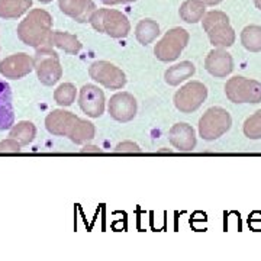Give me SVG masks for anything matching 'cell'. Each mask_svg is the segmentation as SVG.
I'll return each instance as SVG.
<instances>
[{
  "label": "cell",
  "mask_w": 261,
  "mask_h": 261,
  "mask_svg": "<svg viewBox=\"0 0 261 261\" xmlns=\"http://www.w3.org/2000/svg\"><path fill=\"white\" fill-rule=\"evenodd\" d=\"M45 128L57 137H68L74 144H84L94 138V125L92 122L80 119L74 113L67 111H53L45 118Z\"/></svg>",
  "instance_id": "obj_1"
},
{
  "label": "cell",
  "mask_w": 261,
  "mask_h": 261,
  "mask_svg": "<svg viewBox=\"0 0 261 261\" xmlns=\"http://www.w3.org/2000/svg\"><path fill=\"white\" fill-rule=\"evenodd\" d=\"M51 15L42 9H34L18 27V38L29 47L51 45Z\"/></svg>",
  "instance_id": "obj_2"
},
{
  "label": "cell",
  "mask_w": 261,
  "mask_h": 261,
  "mask_svg": "<svg viewBox=\"0 0 261 261\" xmlns=\"http://www.w3.org/2000/svg\"><path fill=\"white\" fill-rule=\"evenodd\" d=\"M34 67L37 71L38 80L44 86H54L63 75V67L60 57L53 45H42L37 48L34 57Z\"/></svg>",
  "instance_id": "obj_3"
},
{
  "label": "cell",
  "mask_w": 261,
  "mask_h": 261,
  "mask_svg": "<svg viewBox=\"0 0 261 261\" xmlns=\"http://www.w3.org/2000/svg\"><path fill=\"white\" fill-rule=\"evenodd\" d=\"M203 28L209 35L211 44L216 48H228L235 42V32L229 19L222 12H211L203 19Z\"/></svg>",
  "instance_id": "obj_4"
},
{
  "label": "cell",
  "mask_w": 261,
  "mask_h": 261,
  "mask_svg": "<svg viewBox=\"0 0 261 261\" xmlns=\"http://www.w3.org/2000/svg\"><path fill=\"white\" fill-rule=\"evenodd\" d=\"M232 125L231 115L222 108H211L199 121V135L206 141L218 140L226 134Z\"/></svg>",
  "instance_id": "obj_5"
},
{
  "label": "cell",
  "mask_w": 261,
  "mask_h": 261,
  "mask_svg": "<svg viewBox=\"0 0 261 261\" xmlns=\"http://www.w3.org/2000/svg\"><path fill=\"white\" fill-rule=\"evenodd\" d=\"M90 22L96 31L108 34L112 38H125L129 32L128 19L116 10H97L92 15Z\"/></svg>",
  "instance_id": "obj_6"
},
{
  "label": "cell",
  "mask_w": 261,
  "mask_h": 261,
  "mask_svg": "<svg viewBox=\"0 0 261 261\" xmlns=\"http://www.w3.org/2000/svg\"><path fill=\"white\" fill-rule=\"evenodd\" d=\"M225 94L232 103H260L261 83L237 75L225 84Z\"/></svg>",
  "instance_id": "obj_7"
},
{
  "label": "cell",
  "mask_w": 261,
  "mask_h": 261,
  "mask_svg": "<svg viewBox=\"0 0 261 261\" xmlns=\"http://www.w3.org/2000/svg\"><path fill=\"white\" fill-rule=\"evenodd\" d=\"M187 42H189V34L185 29H171L166 34V37L155 45L154 54L160 61H164V63L174 61L181 54V51L186 48Z\"/></svg>",
  "instance_id": "obj_8"
},
{
  "label": "cell",
  "mask_w": 261,
  "mask_h": 261,
  "mask_svg": "<svg viewBox=\"0 0 261 261\" xmlns=\"http://www.w3.org/2000/svg\"><path fill=\"white\" fill-rule=\"evenodd\" d=\"M207 97V89L200 82H190L185 84L174 94V106L181 113H192L197 111Z\"/></svg>",
  "instance_id": "obj_9"
},
{
  "label": "cell",
  "mask_w": 261,
  "mask_h": 261,
  "mask_svg": "<svg viewBox=\"0 0 261 261\" xmlns=\"http://www.w3.org/2000/svg\"><path fill=\"white\" fill-rule=\"evenodd\" d=\"M89 75L94 82L111 90H119L126 84V75L119 67L109 61H96L89 68Z\"/></svg>",
  "instance_id": "obj_10"
},
{
  "label": "cell",
  "mask_w": 261,
  "mask_h": 261,
  "mask_svg": "<svg viewBox=\"0 0 261 261\" xmlns=\"http://www.w3.org/2000/svg\"><path fill=\"white\" fill-rule=\"evenodd\" d=\"M105 94L94 84H84L79 94V106L87 116L99 118L105 112Z\"/></svg>",
  "instance_id": "obj_11"
},
{
  "label": "cell",
  "mask_w": 261,
  "mask_h": 261,
  "mask_svg": "<svg viewBox=\"0 0 261 261\" xmlns=\"http://www.w3.org/2000/svg\"><path fill=\"white\" fill-rule=\"evenodd\" d=\"M32 70H35L34 58L29 57L27 53L13 54V56L5 58L0 63V74L3 75V77H6V79H12V80L23 79Z\"/></svg>",
  "instance_id": "obj_12"
},
{
  "label": "cell",
  "mask_w": 261,
  "mask_h": 261,
  "mask_svg": "<svg viewBox=\"0 0 261 261\" xmlns=\"http://www.w3.org/2000/svg\"><path fill=\"white\" fill-rule=\"evenodd\" d=\"M108 109H109V115L115 121L129 122L137 115V100L130 93L121 92L111 97Z\"/></svg>",
  "instance_id": "obj_13"
},
{
  "label": "cell",
  "mask_w": 261,
  "mask_h": 261,
  "mask_svg": "<svg viewBox=\"0 0 261 261\" xmlns=\"http://www.w3.org/2000/svg\"><path fill=\"white\" fill-rule=\"evenodd\" d=\"M206 71L216 79H225L233 70V60L229 53H226L224 48L212 49L205 60Z\"/></svg>",
  "instance_id": "obj_14"
},
{
  "label": "cell",
  "mask_w": 261,
  "mask_h": 261,
  "mask_svg": "<svg viewBox=\"0 0 261 261\" xmlns=\"http://www.w3.org/2000/svg\"><path fill=\"white\" fill-rule=\"evenodd\" d=\"M168 140L178 151H192L196 147L195 129L187 123H176L168 130Z\"/></svg>",
  "instance_id": "obj_15"
},
{
  "label": "cell",
  "mask_w": 261,
  "mask_h": 261,
  "mask_svg": "<svg viewBox=\"0 0 261 261\" xmlns=\"http://www.w3.org/2000/svg\"><path fill=\"white\" fill-rule=\"evenodd\" d=\"M58 5L63 13L80 23L90 20L92 13L96 9L92 0H60Z\"/></svg>",
  "instance_id": "obj_16"
},
{
  "label": "cell",
  "mask_w": 261,
  "mask_h": 261,
  "mask_svg": "<svg viewBox=\"0 0 261 261\" xmlns=\"http://www.w3.org/2000/svg\"><path fill=\"white\" fill-rule=\"evenodd\" d=\"M15 125L12 90L6 82L0 80V130L10 129Z\"/></svg>",
  "instance_id": "obj_17"
},
{
  "label": "cell",
  "mask_w": 261,
  "mask_h": 261,
  "mask_svg": "<svg viewBox=\"0 0 261 261\" xmlns=\"http://www.w3.org/2000/svg\"><path fill=\"white\" fill-rule=\"evenodd\" d=\"M195 73L196 67L190 61H181L178 64L171 65L166 71L164 79H166V83L170 84V86H178L185 80L190 79Z\"/></svg>",
  "instance_id": "obj_18"
},
{
  "label": "cell",
  "mask_w": 261,
  "mask_h": 261,
  "mask_svg": "<svg viewBox=\"0 0 261 261\" xmlns=\"http://www.w3.org/2000/svg\"><path fill=\"white\" fill-rule=\"evenodd\" d=\"M51 45L60 48L64 53L71 54V56L79 54L80 49H82V44L74 35L67 34V32H61V31H53L51 32Z\"/></svg>",
  "instance_id": "obj_19"
},
{
  "label": "cell",
  "mask_w": 261,
  "mask_h": 261,
  "mask_svg": "<svg viewBox=\"0 0 261 261\" xmlns=\"http://www.w3.org/2000/svg\"><path fill=\"white\" fill-rule=\"evenodd\" d=\"M32 6V0H0V18L16 19Z\"/></svg>",
  "instance_id": "obj_20"
},
{
  "label": "cell",
  "mask_w": 261,
  "mask_h": 261,
  "mask_svg": "<svg viewBox=\"0 0 261 261\" xmlns=\"http://www.w3.org/2000/svg\"><path fill=\"white\" fill-rule=\"evenodd\" d=\"M9 137L18 141L22 147H25V145H29L37 137V126L29 121L19 122L10 128Z\"/></svg>",
  "instance_id": "obj_21"
},
{
  "label": "cell",
  "mask_w": 261,
  "mask_h": 261,
  "mask_svg": "<svg viewBox=\"0 0 261 261\" xmlns=\"http://www.w3.org/2000/svg\"><path fill=\"white\" fill-rule=\"evenodd\" d=\"M160 35V28L155 22L151 19L141 20L137 27V39L140 41L142 45H148L155 38Z\"/></svg>",
  "instance_id": "obj_22"
},
{
  "label": "cell",
  "mask_w": 261,
  "mask_h": 261,
  "mask_svg": "<svg viewBox=\"0 0 261 261\" xmlns=\"http://www.w3.org/2000/svg\"><path fill=\"white\" fill-rule=\"evenodd\" d=\"M241 42L245 49L251 53H260L261 51V28L260 27H247L241 32Z\"/></svg>",
  "instance_id": "obj_23"
},
{
  "label": "cell",
  "mask_w": 261,
  "mask_h": 261,
  "mask_svg": "<svg viewBox=\"0 0 261 261\" xmlns=\"http://www.w3.org/2000/svg\"><path fill=\"white\" fill-rule=\"evenodd\" d=\"M203 3H200V0H189L186 2L181 9H180V16L185 19L187 23H196L199 22L203 16Z\"/></svg>",
  "instance_id": "obj_24"
},
{
  "label": "cell",
  "mask_w": 261,
  "mask_h": 261,
  "mask_svg": "<svg viewBox=\"0 0 261 261\" xmlns=\"http://www.w3.org/2000/svg\"><path fill=\"white\" fill-rule=\"evenodd\" d=\"M75 94H77V89L74 84L71 83H63L60 84L54 92V100H56L60 106H71L73 102L75 100Z\"/></svg>",
  "instance_id": "obj_25"
},
{
  "label": "cell",
  "mask_w": 261,
  "mask_h": 261,
  "mask_svg": "<svg viewBox=\"0 0 261 261\" xmlns=\"http://www.w3.org/2000/svg\"><path fill=\"white\" fill-rule=\"evenodd\" d=\"M244 134L250 140H260L261 138V111H257L244 122Z\"/></svg>",
  "instance_id": "obj_26"
},
{
  "label": "cell",
  "mask_w": 261,
  "mask_h": 261,
  "mask_svg": "<svg viewBox=\"0 0 261 261\" xmlns=\"http://www.w3.org/2000/svg\"><path fill=\"white\" fill-rule=\"evenodd\" d=\"M20 147L22 145L16 140H13V138L0 141V152H19Z\"/></svg>",
  "instance_id": "obj_27"
},
{
  "label": "cell",
  "mask_w": 261,
  "mask_h": 261,
  "mask_svg": "<svg viewBox=\"0 0 261 261\" xmlns=\"http://www.w3.org/2000/svg\"><path fill=\"white\" fill-rule=\"evenodd\" d=\"M116 151H118V152H141V148L137 144H134V142H130V141H125V142L118 144Z\"/></svg>",
  "instance_id": "obj_28"
},
{
  "label": "cell",
  "mask_w": 261,
  "mask_h": 261,
  "mask_svg": "<svg viewBox=\"0 0 261 261\" xmlns=\"http://www.w3.org/2000/svg\"><path fill=\"white\" fill-rule=\"evenodd\" d=\"M82 151H83V152H100V148H97V147H94V145H86Z\"/></svg>",
  "instance_id": "obj_29"
},
{
  "label": "cell",
  "mask_w": 261,
  "mask_h": 261,
  "mask_svg": "<svg viewBox=\"0 0 261 261\" xmlns=\"http://www.w3.org/2000/svg\"><path fill=\"white\" fill-rule=\"evenodd\" d=\"M106 5H115V3H126V2H132V0H102Z\"/></svg>",
  "instance_id": "obj_30"
},
{
  "label": "cell",
  "mask_w": 261,
  "mask_h": 261,
  "mask_svg": "<svg viewBox=\"0 0 261 261\" xmlns=\"http://www.w3.org/2000/svg\"><path fill=\"white\" fill-rule=\"evenodd\" d=\"M202 3H205V5H216V3H219L221 0H200Z\"/></svg>",
  "instance_id": "obj_31"
},
{
  "label": "cell",
  "mask_w": 261,
  "mask_h": 261,
  "mask_svg": "<svg viewBox=\"0 0 261 261\" xmlns=\"http://www.w3.org/2000/svg\"><path fill=\"white\" fill-rule=\"evenodd\" d=\"M254 2H255V6L261 10V0H254Z\"/></svg>",
  "instance_id": "obj_32"
},
{
  "label": "cell",
  "mask_w": 261,
  "mask_h": 261,
  "mask_svg": "<svg viewBox=\"0 0 261 261\" xmlns=\"http://www.w3.org/2000/svg\"><path fill=\"white\" fill-rule=\"evenodd\" d=\"M39 2H41V3H49L51 0H39Z\"/></svg>",
  "instance_id": "obj_33"
}]
</instances>
